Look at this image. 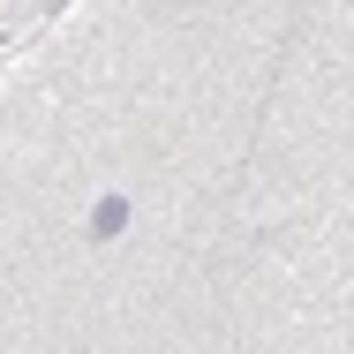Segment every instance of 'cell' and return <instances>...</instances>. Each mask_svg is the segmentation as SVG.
<instances>
[{"mask_svg": "<svg viewBox=\"0 0 354 354\" xmlns=\"http://www.w3.org/2000/svg\"><path fill=\"white\" fill-rule=\"evenodd\" d=\"M121 226H129V204H121V196H106V204H98V241H113Z\"/></svg>", "mask_w": 354, "mask_h": 354, "instance_id": "1", "label": "cell"}]
</instances>
